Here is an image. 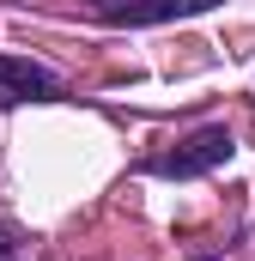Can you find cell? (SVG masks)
<instances>
[{
    "mask_svg": "<svg viewBox=\"0 0 255 261\" xmlns=\"http://www.w3.org/2000/svg\"><path fill=\"white\" fill-rule=\"evenodd\" d=\"M231 152H237V140H231V128L225 122H213V128H194L183 134L170 152H152L146 158V170L152 176H207V170H219V164H231Z\"/></svg>",
    "mask_w": 255,
    "mask_h": 261,
    "instance_id": "cell-1",
    "label": "cell"
},
{
    "mask_svg": "<svg viewBox=\"0 0 255 261\" xmlns=\"http://www.w3.org/2000/svg\"><path fill=\"white\" fill-rule=\"evenodd\" d=\"M49 97H61V73H49L43 61H24V55H0V110L49 103Z\"/></svg>",
    "mask_w": 255,
    "mask_h": 261,
    "instance_id": "cell-2",
    "label": "cell"
},
{
    "mask_svg": "<svg viewBox=\"0 0 255 261\" xmlns=\"http://www.w3.org/2000/svg\"><path fill=\"white\" fill-rule=\"evenodd\" d=\"M207 6H219V0H140V6H128L116 24H164V18H194Z\"/></svg>",
    "mask_w": 255,
    "mask_h": 261,
    "instance_id": "cell-3",
    "label": "cell"
},
{
    "mask_svg": "<svg viewBox=\"0 0 255 261\" xmlns=\"http://www.w3.org/2000/svg\"><path fill=\"white\" fill-rule=\"evenodd\" d=\"M85 6H91V12H97L104 24H116V18H122L128 6H140V0H85Z\"/></svg>",
    "mask_w": 255,
    "mask_h": 261,
    "instance_id": "cell-4",
    "label": "cell"
},
{
    "mask_svg": "<svg viewBox=\"0 0 255 261\" xmlns=\"http://www.w3.org/2000/svg\"><path fill=\"white\" fill-rule=\"evenodd\" d=\"M0 261H24V255H18V243H12V231H6V225H0Z\"/></svg>",
    "mask_w": 255,
    "mask_h": 261,
    "instance_id": "cell-5",
    "label": "cell"
}]
</instances>
